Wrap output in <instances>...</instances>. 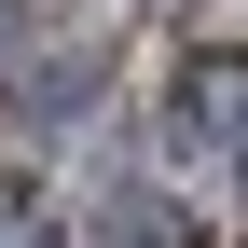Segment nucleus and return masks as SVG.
I'll list each match as a JSON object with an SVG mask.
<instances>
[{"label": "nucleus", "mask_w": 248, "mask_h": 248, "mask_svg": "<svg viewBox=\"0 0 248 248\" xmlns=\"http://www.w3.org/2000/svg\"><path fill=\"white\" fill-rule=\"evenodd\" d=\"M234 83H248V55H193V83L166 97V124H234V110H248Z\"/></svg>", "instance_id": "1"}, {"label": "nucleus", "mask_w": 248, "mask_h": 248, "mask_svg": "<svg viewBox=\"0 0 248 248\" xmlns=\"http://www.w3.org/2000/svg\"><path fill=\"white\" fill-rule=\"evenodd\" d=\"M97 248H193V221H179L166 193H124L110 221H97Z\"/></svg>", "instance_id": "2"}, {"label": "nucleus", "mask_w": 248, "mask_h": 248, "mask_svg": "<svg viewBox=\"0 0 248 248\" xmlns=\"http://www.w3.org/2000/svg\"><path fill=\"white\" fill-rule=\"evenodd\" d=\"M0 248H55V221H42L28 193H0Z\"/></svg>", "instance_id": "3"}, {"label": "nucleus", "mask_w": 248, "mask_h": 248, "mask_svg": "<svg viewBox=\"0 0 248 248\" xmlns=\"http://www.w3.org/2000/svg\"><path fill=\"white\" fill-rule=\"evenodd\" d=\"M234 179H248V110H234Z\"/></svg>", "instance_id": "4"}]
</instances>
